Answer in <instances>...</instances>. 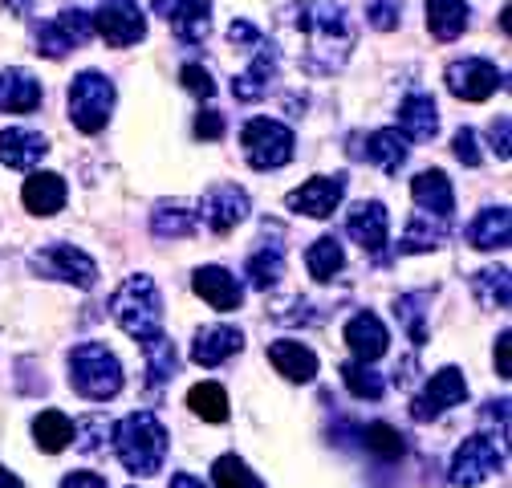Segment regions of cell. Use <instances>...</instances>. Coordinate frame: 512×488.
<instances>
[{"mask_svg":"<svg viewBox=\"0 0 512 488\" xmlns=\"http://www.w3.org/2000/svg\"><path fill=\"white\" fill-rule=\"evenodd\" d=\"M358 440H362V448H366L370 456H378V460H399V456L407 452V436L399 432V427L382 423V419L366 423L362 432H358Z\"/></svg>","mask_w":512,"mask_h":488,"instance_id":"obj_36","label":"cell"},{"mask_svg":"<svg viewBox=\"0 0 512 488\" xmlns=\"http://www.w3.org/2000/svg\"><path fill=\"white\" fill-rule=\"evenodd\" d=\"M464 399H468V379H464V371H460V366H443V371L431 375V383L423 387V395H415L411 419H415V423H431V419H439L447 407H460Z\"/></svg>","mask_w":512,"mask_h":488,"instance_id":"obj_12","label":"cell"},{"mask_svg":"<svg viewBox=\"0 0 512 488\" xmlns=\"http://www.w3.org/2000/svg\"><path fill=\"white\" fill-rule=\"evenodd\" d=\"M29 269L41 273V277H53V281H70L78 289H94V281H98V265L82 249H74V244H61V240L49 244V249H41V253H33Z\"/></svg>","mask_w":512,"mask_h":488,"instance_id":"obj_9","label":"cell"},{"mask_svg":"<svg viewBox=\"0 0 512 488\" xmlns=\"http://www.w3.org/2000/svg\"><path fill=\"white\" fill-rule=\"evenodd\" d=\"M49 155V139L25 127H9L0 131V163L13 167V171H33L41 159Z\"/></svg>","mask_w":512,"mask_h":488,"instance_id":"obj_21","label":"cell"},{"mask_svg":"<svg viewBox=\"0 0 512 488\" xmlns=\"http://www.w3.org/2000/svg\"><path fill=\"white\" fill-rule=\"evenodd\" d=\"M399 17H403V5H399V0H374V5L366 9V21H370L374 29H382V33L399 29Z\"/></svg>","mask_w":512,"mask_h":488,"instance_id":"obj_44","label":"cell"},{"mask_svg":"<svg viewBox=\"0 0 512 488\" xmlns=\"http://www.w3.org/2000/svg\"><path fill=\"white\" fill-rule=\"evenodd\" d=\"M447 236H452V220L431 216V212H415L395 249H399L403 257H411V253H431V249H439Z\"/></svg>","mask_w":512,"mask_h":488,"instance_id":"obj_26","label":"cell"},{"mask_svg":"<svg viewBox=\"0 0 512 488\" xmlns=\"http://www.w3.org/2000/svg\"><path fill=\"white\" fill-rule=\"evenodd\" d=\"M427 29L435 41H456L468 29V0H427Z\"/></svg>","mask_w":512,"mask_h":488,"instance_id":"obj_31","label":"cell"},{"mask_svg":"<svg viewBox=\"0 0 512 488\" xmlns=\"http://www.w3.org/2000/svg\"><path fill=\"white\" fill-rule=\"evenodd\" d=\"M151 9L171 25L183 45H200L212 29V0H155Z\"/></svg>","mask_w":512,"mask_h":488,"instance_id":"obj_16","label":"cell"},{"mask_svg":"<svg viewBox=\"0 0 512 488\" xmlns=\"http://www.w3.org/2000/svg\"><path fill=\"white\" fill-rule=\"evenodd\" d=\"M196 135H200V139H208V143L224 139V114H220V110H212V106H208V110H200V114H196Z\"/></svg>","mask_w":512,"mask_h":488,"instance_id":"obj_46","label":"cell"},{"mask_svg":"<svg viewBox=\"0 0 512 488\" xmlns=\"http://www.w3.org/2000/svg\"><path fill=\"white\" fill-rule=\"evenodd\" d=\"M346 175L338 171V175H313L309 183H301L297 192H289L285 196V208L289 212H301V216H313V220H326V216H334V208L342 204V196H346Z\"/></svg>","mask_w":512,"mask_h":488,"instance_id":"obj_15","label":"cell"},{"mask_svg":"<svg viewBox=\"0 0 512 488\" xmlns=\"http://www.w3.org/2000/svg\"><path fill=\"white\" fill-rule=\"evenodd\" d=\"M244 53H252V66L244 74L232 78V98L236 102H256L265 98L281 74V49L269 37H256L252 45H244Z\"/></svg>","mask_w":512,"mask_h":488,"instance_id":"obj_10","label":"cell"},{"mask_svg":"<svg viewBox=\"0 0 512 488\" xmlns=\"http://www.w3.org/2000/svg\"><path fill=\"white\" fill-rule=\"evenodd\" d=\"M472 293H476V301L484 305V310H508V293H512L508 269H480L472 277Z\"/></svg>","mask_w":512,"mask_h":488,"instance_id":"obj_40","label":"cell"},{"mask_svg":"<svg viewBox=\"0 0 512 488\" xmlns=\"http://www.w3.org/2000/svg\"><path fill=\"white\" fill-rule=\"evenodd\" d=\"M94 33L110 45V49H126V45H139L147 37V17L135 0H102V5L90 13Z\"/></svg>","mask_w":512,"mask_h":488,"instance_id":"obj_7","label":"cell"},{"mask_svg":"<svg viewBox=\"0 0 512 488\" xmlns=\"http://www.w3.org/2000/svg\"><path fill=\"white\" fill-rule=\"evenodd\" d=\"M447 90H452L460 102H484L492 98L500 86H504V74L484 57H464V61H452L447 66Z\"/></svg>","mask_w":512,"mask_h":488,"instance_id":"obj_13","label":"cell"},{"mask_svg":"<svg viewBox=\"0 0 512 488\" xmlns=\"http://www.w3.org/2000/svg\"><path fill=\"white\" fill-rule=\"evenodd\" d=\"M66 196H70V188L57 171H37V175L25 179V188H21V200L33 216H57L61 208H66Z\"/></svg>","mask_w":512,"mask_h":488,"instance_id":"obj_24","label":"cell"},{"mask_svg":"<svg viewBox=\"0 0 512 488\" xmlns=\"http://www.w3.org/2000/svg\"><path fill=\"white\" fill-rule=\"evenodd\" d=\"M90 37H94V21L82 9H66V13H57V17L33 25L37 53H45L53 61H61V57H66L70 49H78V45H86Z\"/></svg>","mask_w":512,"mask_h":488,"instance_id":"obj_8","label":"cell"},{"mask_svg":"<svg viewBox=\"0 0 512 488\" xmlns=\"http://www.w3.org/2000/svg\"><path fill=\"white\" fill-rule=\"evenodd\" d=\"M143 358H147V387H151V391H159L163 383L175 379L179 354H175V342H171L167 334H159L155 342H147V346H143Z\"/></svg>","mask_w":512,"mask_h":488,"instance_id":"obj_35","label":"cell"},{"mask_svg":"<svg viewBox=\"0 0 512 488\" xmlns=\"http://www.w3.org/2000/svg\"><path fill=\"white\" fill-rule=\"evenodd\" d=\"M484 419H488V423H500V432L508 436V399H500V403H484Z\"/></svg>","mask_w":512,"mask_h":488,"instance_id":"obj_49","label":"cell"},{"mask_svg":"<svg viewBox=\"0 0 512 488\" xmlns=\"http://www.w3.org/2000/svg\"><path fill=\"white\" fill-rule=\"evenodd\" d=\"M508 342H512V338H508V330H504V334L496 338V375H500V379L512 375V366H508Z\"/></svg>","mask_w":512,"mask_h":488,"instance_id":"obj_50","label":"cell"},{"mask_svg":"<svg viewBox=\"0 0 512 488\" xmlns=\"http://www.w3.org/2000/svg\"><path fill=\"white\" fill-rule=\"evenodd\" d=\"M244 277H248V285L252 289H273L281 277H285V249L273 240V244H261L252 257H248V265H244Z\"/></svg>","mask_w":512,"mask_h":488,"instance_id":"obj_33","label":"cell"},{"mask_svg":"<svg viewBox=\"0 0 512 488\" xmlns=\"http://www.w3.org/2000/svg\"><path fill=\"white\" fill-rule=\"evenodd\" d=\"M240 147H244V159L256 171H277V167H285L293 159L297 139L277 118H252V122H244V131H240Z\"/></svg>","mask_w":512,"mask_h":488,"instance_id":"obj_6","label":"cell"},{"mask_svg":"<svg viewBox=\"0 0 512 488\" xmlns=\"http://www.w3.org/2000/svg\"><path fill=\"white\" fill-rule=\"evenodd\" d=\"M504 468V452L496 448V440L492 436H468L464 444H460V452H456V460H452V484H460V488H476V484H484L492 472H500Z\"/></svg>","mask_w":512,"mask_h":488,"instance_id":"obj_14","label":"cell"},{"mask_svg":"<svg viewBox=\"0 0 512 488\" xmlns=\"http://www.w3.org/2000/svg\"><path fill=\"white\" fill-rule=\"evenodd\" d=\"M110 314L139 346L155 342L163 334V297H159V285L147 273L126 277L118 285V293L110 297Z\"/></svg>","mask_w":512,"mask_h":488,"instance_id":"obj_3","label":"cell"},{"mask_svg":"<svg viewBox=\"0 0 512 488\" xmlns=\"http://www.w3.org/2000/svg\"><path fill=\"white\" fill-rule=\"evenodd\" d=\"M33 440L41 452H61V448H70L74 444V419L66 411H41L33 419Z\"/></svg>","mask_w":512,"mask_h":488,"instance_id":"obj_34","label":"cell"},{"mask_svg":"<svg viewBox=\"0 0 512 488\" xmlns=\"http://www.w3.org/2000/svg\"><path fill=\"white\" fill-rule=\"evenodd\" d=\"M350 143H354V147H350L354 159H370L374 167H382L387 175H399V167H403L407 155H411V143H407V135H403L399 127L374 131V135H366V139H350Z\"/></svg>","mask_w":512,"mask_h":488,"instance_id":"obj_18","label":"cell"},{"mask_svg":"<svg viewBox=\"0 0 512 488\" xmlns=\"http://www.w3.org/2000/svg\"><path fill=\"white\" fill-rule=\"evenodd\" d=\"M423 305H431V293H427V289L403 293V297L395 301V318L403 322V330H407V338H411L415 346H427V326H423L427 310H423Z\"/></svg>","mask_w":512,"mask_h":488,"instance_id":"obj_37","label":"cell"},{"mask_svg":"<svg viewBox=\"0 0 512 488\" xmlns=\"http://www.w3.org/2000/svg\"><path fill=\"white\" fill-rule=\"evenodd\" d=\"M171 488H204V480H196L191 472H175L171 476Z\"/></svg>","mask_w":512,"mask_h":488,"instance_id":"obj_51","label":"cell"},{"mask_svg":"<svg viewBox=\"0 0 512 488\" xmlns=\"http://www.w3.org/2000/svg\"><path fill=\"white\" fill-rule=\"evenodd\" d=\"M45 98L41 82L29 70H5L0 74V114H29Z\"/></svg>","mask_w":512,"mask_h":488,"instance_id":"obj_27","label":"cell"},{"mask_svg":"<svg viewBox=\"0 0 512 488\" xmlns=\"http://www.w3.org/2000/svg\"><path fill=\"white\" fill-rule=\"evenodd\" d=\"M411 196H415L419 212H431V216H443V220H452V212H456V192H452V179H447L439 167L419 171V175L411 179Z\"/></svg>","mask_w":512,"mask_h":488,"instance_id":"obj_22","label":"cell"},{"mask_svg":"<svg viewBox=\"0 0 512 488\" xmlns=\"http://www.w3.org/2000/svg\"><path fill=\"white\" fill-rule=\"evenodd\" d=\"M196 228H200V216L183 200H163L151 212V232L159 240H187V236H196Z\"/></svg>","mask_w":512,"mask_h":488,"instance_id":"obj_29","label":"cell"},{"mask_svg":"<svg viewBox=\"0 0 512 488\" xmlns=\"http://www.w3.org/2000/svg\"><path fill=\"white\" fill-rule=\"evenodd\" d=\"M187 407L191 415H200L204 423H224L228 419V395L220 383H196L187 391Z\"/></svg>","mask_w":512,"mask_h":488,"instance_id":"obj_38","label":"cell"},{"mask_svg":"<svg viewBox=\"0 0 512 488\" xmlns=\"http://www.w3.org/2000/svg\"><path fill=\"white\" fill-rule=\"evenodd\" d=\"M0 5H5L9 13H25V9H29V0H0Z\"/></svg>","mask_w":512,"mask_h":488,"instance_id":"obj_53","label":"cell"},{"mask_svg":"<svg viewBox=\"0 0 512 488\" xmlns=\"http://www.w3.org/2000/svg\"><path fill=\"white\" fill-rule=\"evenodd\" d=\"M131 488H135V484H131Z\"/></svg>","mask_w":512,"mask_h":488,"instance_id":"obj_54","label":"cell"},{"mask_svg":"<svg viewBox=\"0 0 512 488\" xmlns=\"http://www.w3.org/2000/svg\"><path fill=\"white\" fill-rule=\"evenodd\" d=\"M240 350H244V334L236 326H208V330L196 334V342H191V362L196 366H220Z\"/></svg>","mask_w":512,"mask_h":488,"instance_id":"obj_25","label":"cell"},{"mask_svg":"<svg viewBox=\"0 0 512 488\" xmlns=\"http://www.w3.org/2000/svg\"><path fill=\"white\" fill-rule=\"evenodd\" d=\"M212 480H216V488H265V480L256 476L240 456H232V452L212 464Z\"/></svg>","mask_w":512,"mask_h":488,"instance_id":"obj_41","label":"cell"},{"mask_svg":"<svg viewBox=\"0 0 512 488\" xmlns=\"http://www.w3.org/2000/svg\"><path fill=\"white\" fill-rule=\"evenodd\" d=\"M399 131L407 135V143L435 139V131H439V106H435L431 94L415 90V94L403 98V106H399Z\"/></svg>","mask_w":512,"mask_h":488,"instance_id":"obj_23","label":"cell"},{"mask_svg":"<svg viewBox=\"0 0 512 488\" xmlns=\"http://www.w3.org/2000/svg\"><path fill=\"white\" fill-rule=\"evenodd\" d=\"M191 289H196V293L212 305V310H220V314L240 310V301H244V285H240L228 269H220V265L196 269V277H191Z\"/></svg>","mask_w":512,"mask_h":488,"instance_id":"obj_19","label":"cell"},{"mask_svg":"<svg viewBox=\"0 0 512 488\" xmlns=\"http://www.w3.org/2000/svg\"><path fill=\"white\" fill-rule=\"evenodd\" d=\"M179 82H183V90L187 94H196V98H216V82H212V74L204 70V66H196V61H187V66L179 70Z\"/></svg>","mask_w":512,"mask_h":488,"instance_id":"obj_43","label":"cell"},{"mask_svg":"<svg viewBox=\"0 0 512 488\" xmlns=\"http://www.w3.org/2000/svg\"><path fill=\"white\" fill-rule=\"evenodd\" d=\"M508 236H512V216L508 208H484L472 224H468V244L480 253H496L508 249Z\"/></svg>","mask_w":512,"mask_h":488,"instance_id":"obj_30","label":"cell"},{"mask_svg":"<svg viewBox=\"0 0 512 488\" xmlns=\"http://www.w3.org/2000/svg\"><path fill=\"white\" fill-rule=\"evenodd\" d=\"M110 436H114V452H118L126 472H135V476L163 472L171 440H167V427L159 423L155 411H131L110 427Z\"/></svg>","mask_w":512,"mask_h":488,"instance_id":"obj_2","label":"cell"},{"mask_svg":"<svg viewBox=\"0 0 512 488\" xmlns=\"http://www.w3.org/2000/svg\"><path fill=\"white\" fill-rule=\"evenodd\" d=\"M281 29H293L301 49L305 74H334L346 66L354 49V21L342 0H305L281 13Z\"/></svg>","mask_w":512,"mask_h":488,"instance_id":"obj_1","label":"cell"},{"mask_svg":"<svg viewBox=\"0 0 512 488\" xmlns=\"http://www.w3.org/2000/svg\"><path fill=\"white\" fill-rule=\"evenodd\" d=\"M122 362L114 350H106L102 342H82L70 350V387L90 399V403H106L122 391Z\"/></svg>","mask_w":512,"mask_h":488,"instance_id":"obj_4","label":"cell"},{"mask_svg":"<svg viewBox=\"0 0 512 488\" xmlns=\"http://www.w3.org/2000/svg\"><path fill=\"white\" fill-rule=\"evenodd\" d=\"M106 436H110V423H106L102 415H90V419L74 423V440H78V448H82V452H98Z\"/></svg>","mask_w":512,"mask_h":488,"instance_id":"obj_42","label":"cell"},{"mask_svg":"<svg viewBox=\"0 0 512 488\" xmlns=\"http://www.w3.org/2000/svg\"><path fill=\"white\" fill-rule=\"evenodd\" d=\"M196 216L208 224V232L228 236V232L248 216V192L236 188V183H216V188L200 200V212H196Z\"/></svg>","mask_w":512,"mask_h":488,"instance_id":"obj_17","label":"cell"},{"mask_svg":"<svg viewBox=\"0 0 512 488\" xmlns=\"http://www.w3.org/2000/svg\"><path fill=\"white\" fill-rule=\"evenodd\" d=\"M488 139H492V151H496L500 159H508V114H500V118L492 122V131H488Z\"/></svg>","mask_w":512,"mask_h":488,"instance_id":"obj_47","label":"cell"},{"mask_svg":"<svg viewBox=\"0 0 512 488\" xmlns=\"http://www.w3.org/2000/svg\"><path fill=\"white\" fill-rule=\"evenodd\" d=\"M0 488H21V476H17V472H9L5 464H0Z\"/></svg>","mask_w":512,"mask_h":488,"instance_id":"obj_52","label":"cell"},{"mask_svg":"<svg viewBox=\"0 0 512 488\" xmlns=\"http://www.w3.org/2000/svg\"><path fill=\"white\" fill-rule=\"evenodd\" d=\"M61 488H106V480L98 472H70L61 480Z\"/></svg>","mask_w":512,"mask_h":488,"instance_id":"obj_48","label":"cell"},{"mask_svg":"<svg viewBox=\"0 0 512 488\" xmlns=\"http://www.w3.org/2000/svg\"><path fill=\"white\" fill-rule=\"evenodd\" d=\"M70 122L82 131V135H98L106 122H110V110H114V82L98 70H86L70 82Z\"/></svg>","mask_w":512,"mask_h":488,"instance_id":"obj_5","label":"cell"},{"mask_svg":"<svg viewBox=\"0 0 512 488\" xmlns=\"http://www.w3.org/2000/svg\"><path fill=\"white\" fill-rule=\"evenodd\" d=\"M305 269L313 281H334L342 269H346V249L338 236H317L305 253Z\"/></svg>","mask_w":512,"mask_h":488,"instance_id":"obj_32","label":"cell"},{"mask_svg":"<svg viewBox=\"0 0 512 488\" xmlns=\"http://www.w3.org/2000/svg\"><path fill=\"white\" fill-rule=\"evenodd\" d=\"M269 362L277 366V375H285L289 383H313V375H317V354L305 342H293V338L273 342L269 346Z\"/></svg>","mask_w":512,"mask_h":488,"instance_id":"obj_28","label":"cell"},{"mask_svg":"<svg viewBox=\"0 0 512 488\" xmlns=\"http://www.w3.org/2000/svg\"><path fill=\"white\" fill-rule=\"evenodd\" d=\"M342 383H346V391L350 395H358V399H370V403H378L382 399V391H387V383H382V375L374 371L370 362H342Z\"/></svg>","mask_w":512,"mask_h":488,"instance_id":"obj_39","label":"cell"},{"mask_svg":"<svg viewBox=\"0 0 512 488\" xmlns=\"http://www.w3.org/2000/svg\"><path fill=\"white\" fill-rule=\"evenodd\" d=\"M452 151H456V159H460L464 167H480V163H484V155H480V143H476V131H472V127H460V131H456Z\"/></svg>","mask_w":512,"mask_h":488,"instance_id":"obj_45","label":"cell"},{"mask_svg":"<svg viewBox=\"0 0 512 488\" xmlns=\"http://www.w3.org/2000/svg\"><path fill=\"white\" fill-rule=\"evenodd\" d=\"M342 338H346V346L354 350L358 362H378L382 354H387V346H391L387 326H382V318L370 314V310L354 314V318L346 322V334H342Z\"/></svg>","mask_w":512,"mask_h":488,"instance_id":"obj_20","label":"cell"},{"mask_svg":"<svg viewBox=\"0 0 512 488\" xmlns=\"http://www.w3.org/2000/svg\"><path fill=\"white\" fill-rule=\"evenodd\" d=\"M346 232L362 244V253L374 257V265H387L391 253H387V244H391V216L387 208H382L378 200H362L346 212Z\"/></svg>","mask_w":512,"mask_h":488,"instance_id":"obj_11","label":"cell"}]
</instances>
